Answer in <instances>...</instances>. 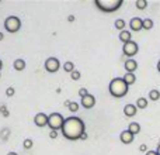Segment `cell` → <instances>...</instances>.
Returning <instances> with one entry per match:
<instances>
[{"mask_svg":"<svg viewBox=\"0 0 160 155\" xmlns=\"http://www.w3.org/2000/svg\"><path fill=\"white\" fill-rule=\"evenodd\" d=\"M125 25H127L125 20H122V19H117V20H115V28H117V30L124 31V30H125Z\"/></svg>","mask_w":160,"mask_h":155,"instance_id":"cell-21","label":"cell"},{"mask_svg":"<svg viewBox=\"0 0 160 155\" xmlns=\"http://www.w3.org/2000/svg\"><path fill=\"white\" fill-rule=\"evenodd\" d=\"M22 147H24L25 150H31V148L34 147V141L31 138H25L24 141H22Z\"/></svg>","mask_w":160,"mask_h":155,"instance_id":"cell-25","label":"cell"},{"mask_svg":"<svg viewBox=\"0 0 160 155\" xmlns=\"http://www.w3.org/2000/svg\"><path fill=\"white\" fill-rule=\"evenodd\" d=\"M63 69H65V72L72 73L73 71H76V68H75V64H73L72 61H68V62L63 64Z\"/></svg>","mask_w":160,"mask_h":155,"instance_id":"cell-20","label":"cell"},{"mask_svg":"<svg viewBox=\"0 0 160 155\" xmlns=\"http://www.w3.org/2000/svg\"><path fill=\"white\" fill-rule=\"evenodd\" d=\"M94 4L102 13H114L124 4V0H94Z\"/></svg>","mask_w":160,"mask_h":155,"instance_id":"cell-3","label":"cell"},{"mask_svg":"<svg viewBox=\"0 0 160 155\" xmlns=\"http://www.w3.org/2000/svg\"><path fill=\"white\" fill-rule=\"evenodd\" d=\"M13 68L16 71H18V72H21V71L25 69V61H24V59H21V58L16 59V61L13 62Z\"/></svg>","mask_w":160,"mask_h":155,"instance_id":"cell-15","label":"cell"},{"mask_svg":"<svg viewBox=\"0 0 160 155\" xmlns=\"http://www.w3.org/2000/svg\"><path fill=\"white\" fill-rule=\"evenodd\" d=\"M75 20H76V17L73 16V14H70V16H68V21H69V23H73V21H75Z\"/></svg>","mask_w":160,"mask_h":155,"instance_id":"cell-31","label":"cell"},{"mask_svg":"<svg viewBox=\"0 0 160 155\" xmlns=\"http://www.w3.org/2000/svg\"><path fill=\"white\" fill-rule=\"evenodd\" d=\"M153 25H155V23H153L152 19H145L143 20V30H148V31L152 30Z\"/></svg>","mask_w":160,"mask_h":155,"instance_id":"cell-22","label":"cell"},{"mask_svg":"<svg viewBox=\"0 0 160 155\" xmlns=\"http://www.w3.org/2000/svg\"><path fill=\"white\" fill-rule=\"evenodd\" d=\"M127 130H129L133 136H136V134L141 133V124H139V123H131V124L128 126Z\"/></svg>","mask_w":160,"mask_h":155,"instance_id":"cell-17","label":"cell"},{"mask_svg":"<svg viewBox=\"0 0 160 155\" xmlns=\"http://www.w3.org/2000/svg\"><path fill=\"white\" fill-rule=\"evenodd\" d=\"M88 94V90L86 88H82V89H79V96H80V99H83V97H86Z\"/></svg>","mask_w":160,"mask_h":155,"instance_id":"cell-28","label":"cell"},{"mask_svg":"<svg viewBox=\"0 0 160 155\" xmlns=\"http://www.w3.org/2000/svg\"><path fill=\"white\" fill-rule=\"evenodd\" d=\"M4 28H6V31L10 34L18 33L20 28H21V20L17 16H8L7 19L4 20Z\"/></svg>","mask_w":160,"mask_h":155,"instance_id":"cell-5","label":"cell"},{"mask_svg":"<svg viewBox=\"0 0 160 155\" xmlns=\"http://www.w3.org/2000/svg\"><path fill=\"white\" fill-rule=\"evenodd\" d=\"M65 123V117L61 113H51L49 119H48V127L51 128V131H59L62 130Z\"/></svg>","mask_w":160,"mask_h":155,"instance_id":"cell-4","label":"cell"},{"mask_svg":"<svg viewBox=\"0 0 160 155\" xmlns=\"http://www.w3.org/2000/svg\"><path fill=\"white\" fill-rule=\"evenodd\" d=\"M156 152H158V155H160V144H159V147L156 148Z\"/></svg>","mask_w":160,"mask_h":155,"instance_id":"cell-36","label":"cell"},{"mask_svg":"<svg viewBox=\"0 0 160 155\" xmlns=\"http://www.w3.org/2000/svg\"><path fill=\"white\" fill-rule=\"evenodd\" d=\"M129 28L131 31H135V33L143 30V20L139 19V17H132L129 21Z\"/></svg>","mask_w":160,"mask_h":155,"instance_id":"cell-10","label":"cell"},{"mask_svg":"<svg viewBox=\"0 0 160 155\" xmlns=\"http://www.w3.org/2000/svg\"><path fill=\"white\" fill-rule=\"evenodd\" d=\"M148 104H149V100H148L146 97H139V99L136 100V103H135V106H136L138 109H141V110L146 109Z\"/></svg>","mask_w":160,"mask_h":155,"instance_id":"cell-16","label":"cell"},{"mask_svg":"<svg viewBox=\"0 0 160 155\" xmlns=\"http://www.w3.org/2000/svg\"><path fill=\"white\" fill-rule=\"evenodd\" d=\"M158 71H159V73H160V61L158 62Z\"/></svg>","mask_w":160,"mask_h":155,"instance_id":"cell-39","label":"cell"},{"mask_svg":"<svg viewBox=\"0 0 160 155\" xmlns=\"http://www.w3.org/2000/svg\"><path fill=\"white\" fill-rule=\"evenodd\" d=\"M159 99H160V90L153 89V90L149 92V100H152V102H158Z\"/></svg>","mask_w":160,"mask_h":155,"instance_id":"cell-19","label":"cell"},{"mask_svg":"<svg viewBox=\"0 0 160 155\" xmlns=\"http://www.w3.org/2000/svg\"><path fill=\"white\" fill-rule=\"evenodd\" d=\"M7 155H18V154H17V152H14V151H11V152H8Z\"/></svg>","mask_w":160,"mask_h":155,"instance_id":"cell-37","label":"cell"},{"mask_svg":"<svg viewBox=\"0 0 160 155\" xmlns=\"http://www.w3.org/2000/svg\"><path fill=\"white\" fill-rule=\"evenodd\" d=\"M108 92L112 97L115 99H121L125 97L129 92V86L127 85V82L124 80V78H114L108 85Z\"/></svg>","mask_w":160,"mask_h":155,"instance_id":"cell-2","label":"cell"},{"mask_svg":"<svg viewBox=\"0 0 160 155\" xmlns=\"http://www.w3.org/2000/svg\"><path fill=\"white\" fill-rule=\"evenodd\" d=\"M124 80L127 82V85L128 86H131V85H133V83L136 82V76H135V73H125L124 76Z\"/></svg>","mask_w":160,"mask_h":155,"instance_id":"cell-18","label":"cell"},{"mask_svg":"<svg viewBox=\"0 0 160 155\" xmlns=\"http://www.w3.org/2000/svg\"><path fill=\"white\" fill-rule=\"evenodd\" d=\"M119 41L124 42V44L132 41V33H131V31H128V30L121 31V33H119Z\"/></svg>","mask_w":160,"mask_h":155,"instance_id":"cell-14","label":"cell"},{"mask_svg":"<svg viewBox=\"0 0 160 155\" xmlns=\"http://www.w3.org/2000/svg\"><path fill=\"white\" fill-rule=\"evenodd\" d=\"M80 104H82L86 110H90V109H93L94 106H96V97H94L91 93H88L86 97L80 99Z\"/></svg>","mask_w":160,"mask_h":155,"instance_id":"cell-8","label":"cell"},{"mask_svg":"<svg viewBox=\"0 0 160 155\" xmlns=\"http://www.w3.org/2000/svg\"><path fill=\"white\" fill-rule=\"evenodd\" d=\"M138 51H139V45L136 44L135 41H129L122 45V54H124L125 56L132 58V56H135L136 54H138Z\"/></svg>","mask_w":160,"mask_h":155,"instance_id":"cell-7","label":"cell"},{"mask_svg":"<svg viewBox=\"0 0 160 155\" xmlns=\"http://www.w3.org/2000/svg\"><path fill=\"white\" fill-rule=\"evenodd\" d=\"M49 137H51V138H56V137H58V131H51V133H49Z\"/></svg>","mask_w":160,"mask_h":155,"instance_id":"cell-30","label":"cell"},{"mask_svg":"<svg viewBox=\"0 0 160 155\" xmlns=\"http://www.w3.org/2000/svg\"><path fill=\"white\" fill-rule=\"evenodd\" d=\"M3 40H4V34L0 33V41H3Z\"/></svg>","mask_w":160,"mask_h":155,"instance_id":"cell-35","label":"cell"},{"mask_svg":"<svg viewBox=\"0 0 160 155\" xmlns=\"http://www.w3.org/2000/svg\"><path fill=\"white\" fill-rule=\"evenodd\" d=\"M14 93H16V90H14L13 86H8V88L6 89V96H7V97H13Z\"/></svg>","mask_w":160,"mask_h":155,"instance_id":"cell-27","label":"cell"},{"mask_svg":"<svg viewBox=\"0 0 160 155\" xmlns=\"http://www.w3.org/2000/svg\"><path fill=\"white\" fill-rule=\"evenodd\" d=\"M0 78H2V75H0Z\"/></svg>","mask_w":160,"mask_h":155,"instance_id":"cell-40","label":"cell"},{"mask_svg":"<svg viewBox=\"0 0 160 155\" xmlns=\"http://www.w3.org/2000/svg\"><path fill=\"white\" fill-rule=\"evenodd\" d=\"M44 67H45V71H47V72L56 73L59 69H61V62H59L58 58H55V56H51V58H48L47 61H45Z\"/></svg>","mask_w":160,"mask_h":155,"instance_id":"cell-6","label":"cell"},{"mask_svg":"<svg viewBox=\"0 0 160 155\" xmlns=\"http://www.w3.org/2000/svg\"><path fill=\"white\" fill-rule=\"evenodd\" d=\"M87 133H84V134H83V136L82 137H80V140H82V141H84V140H87Z\"/></svg>","mask_w":160,"mask_h":155,"instance_id":"cell-33","label":"cell"},{"mask_svg":"<svg viewBox=\"0 0 160 155\" xmlns=\"http://www.w3.org/2000/svg\"><path fill=\"white\" fill-rule=\"evenodd\" d=\"M124 68L127 71V73H135V71L138 69V62L133 58H128L124 64Z\"/></svg>","mask_w":160,"mask_h":155,"instance_id":"cell-12","label":"cell"},{"mask_svg":"<svg viewBox=\"0 0 160 155\" xmlns=\"http://www.w3.org/2000/svg\"><path fill=\"white\" fill-rule=\"evenodd\" d=\"M145 155H158V152H156V151H150V150H149Z\"/></svg>","mask_w":160,"mask_h":155,"instance_id":"cell-32","label":"cell"},{"mask_svg":"<svg viewBox=\"0 0 160 155\" xmlns=\"http://www.w3.org/2000/svg\"><path fill=\"white\" fill-rule=\"evenodd\" d=\"M63 104H65V107H69V104H70V100H66V102H65Z\"/></svg>","mask_w":160,"mask_h":155,"instance_id":"cell-34","label":"cell"},{"mask_svg":"<svg viewBox=\"0 0 160 155\" xmlns=\"http://www.w3.org/2000/svg\"><path fill=\"white\" fill-rule=\"evenodd\" d=\"M159 144H160V141H159Z\"/></svg>","mask_w":160,"mask_h":155,"instance_id":"cell-41","label":"cell"},{"mask_svg":"<svg viewBox=\"0 0 160 155\" xmlns=\"http://www.w3.org/2000/svg\"><path fill=\"white\" fill-rule=\"evenodd\" d=\"M119 140H121L122 144H132L133 140H135V136H133L132 133H131L129 130H124L121 131V134H119Z\"/></svg>","mask_w":160,"mask_h":155,"instance_id":"cell-11","label":"cell"},{"mask_svg":"<svg viewBox=\"0 0 160 155\" xmlns=\"http://www.w3.org/2000/svg\"><path fill=\"white\" fill-rule=\"evenodd\" d=\"M70 78H72V80H80V78H82V73H80L78 69H76V71H73V72L70 73Z\"/></svg>","mask_w":160,"mask_h":155,"instance_id":"cell-26","label":"cell"},{"mask_svg":"<svg viewBox=\"0 0 160 155\" xmlns=\"http://www.w3.org/2000/svg\"><path fill=\"white\" fill-rule=\"evenodd\" d=\"M48 119H49V116L45 113H37L35 117H34V124L37 126V127H47L48 126Z\"/></svg>","mask_w":160,"mask_h":155,"instance_id":"cell-9","label":"cell"},{"mask_svg":"<svg viewBox=\"0 0 160 155\" xmlns=\"http://www.w3.org/2000/svg\"><path fill=\"white\" fill-rule=\"evenodd\" d=\"M135 6L138 10H145L148 7V0H136Z\"/></svg>","mask_w":160,"mask_h":155,"instance_id":"cell-23","label":"cell"},{"mask_svg":"<svg viewBox=\"0 0 160 155\" xmlns=\"http://www.w3.org/2000/svg\"><path fill=\"white\" fill-rule=\"evenodd\" d=\"M2 68H3V61L0 59V71H2Z\"/></svg>","mask_w":160,"mask_h":155,"instance_id":"cell-38","label":"cell"},{"mask_svg":"<svg viewBox=\"0 0 160 155\" xmlns=\"http://www.w3.org/2000/svg\"><path fill=\"white\" fill-rule=\"evenodd\" d=\"M136 113H138V107H136L135 104H132V103H128V104H125L124 114L127 117H133V116H136Z\"/></svg>","mask_w":160,"mask_h":155,"instance_id":"cell-13","label":"cell"},{"mask_svg":"<svg viewBox=\"0 0 160 155\" xmlns=\"http://www.w3.org/2000/svg\"><path fill=\"white\" fill-rule=\"evenodd\" d=\"M79 103L78 102H70V104H69V107H68V110L70 111V113H78V110H79Z\"/></svg>","mask_w":160,"mask_h":155,"instance_id":"cell-24","label":"cell"},{"mask_svg":"<svg viewBox=\"0 0 160 155\" xmlns=\"http://www.w3.org/2000/svg\"><path fill=\"white\" fill-rule=\"evenodd\" d=\"M62 136L69 141L80 140V137L86 133V124L82 119L76 116H70L65 119L63 127H62Z\"/></svg>","mask_w":160,"mask_h":155,"instance_id":"cell-1","label":"cell"},{"mask_svg":"<svg viewBox=\"0 0 160 155\" xmlns=\"http://www.w3.org/2000/svg\"><path fill=\"white\" fill-rule=\"evenodd\" d=\"M139 151H142V152H145V154H146V152H148V151H149V150H148V145L142 144V145H141V147H139Z\"/></svg>","mask_w":160,"mask_h":155,"instance_id":"cell-29","label":"cell"}]
</instances>
